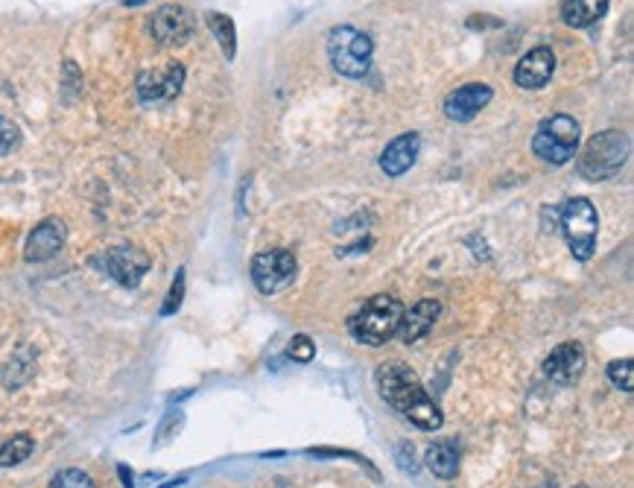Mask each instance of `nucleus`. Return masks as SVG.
Returning a JSON list of instances; mask_svg holds the SVG:
<instances>
[{
    "mask_svg": "<svg viewBox=\"0 0 634 488\" xmlns=\"http://www.w3.org/2000/svg\"><path fill=\"white\" fill-rule=\"evenodd\" d=\"M377 392L392 410L410 418L421 430H439L445 424L436 401L424 392L418 375L404 363H386L377 369Z\"/></svg>",
    "mask_w": 634,
    "mask_h": 488,
    "instance_id": "1",
    "label": "nucleus"
},
{
    "mask_svg": "<svg viewBox=\"0 0 634 488\" xmlns=\"http://www.w3.org/2000/svg\"><path fill=\"white\" fill-rule=\"evenodd\" d=\"M629 152H632V141H629L626 132L605 129V132L594 135L582 147L579 161H576V170L588 182H605V179H611L629 161Z\"/></svg>",
    "mask_w": 634,
    "mask_h": 488,
    "instance_id": "2",
    "label": "nucleus"
},
{
    "mask_svg": "<svg viewBox=\"0 0 634 488\" xmlns=\"http://www.w3.org/2000/svg\"><path fill=\"white\" fill-rule=\"evenodd\" d=\"M401 316L404 304L395 296H374L348 319V334L363 345H383L398 334Z\"/></svg>",
    "mask_w": 634,
    "mask_h": 488,
    "instance_id": "3",
    "label": "nucleus"
},
{
    "mask_svg": "<svg viewBox=\"0 0 634 488\" xmlns=\"http://www.w3.org/2000/svg\"><path fill=\"white\" fill-rule=\"evenodd\" d=\"M372 38L357 27H336L328 36V56L336 74L363 79L372 68Z\"/></svg>",
    "mask_w": 634,
    "mask_h": 488,
    "instance_id": "4",
    "label": "nucleus"
},
{
    "mask_svg": "<svg viewBox=\"0 0 634 488\" xmlns=\"http://www.w3.org/2000/svg\"><path fill=\"white\" fill-rule=\"evenodd\" d=\"M579 141H582L579 123L570 114H556V117L541 120V126L532 138V150L541 161L567 164L579 152Z\"/></svg>",
    "mask_w": 634,
    "mask_h": 488,
    "instance_id": "5",
    "label": "nucleus"
},
{
    "mask_svg": "<svg viewBox=\"0 0 634 488\" xmlns=\"http://www.w3.org/2000/svg\"><path fill=\"white\" fill-rule=\"evenodd\" d=\"M559 226L570 243V252L576 261H591L597 252V231L599 217L597 208L591 205V199H570L561 208Z\"/></svg>",
    "mask_w": 634,
    "mask_h": 488,
    "instance_id": "6",
    "label": "nucleus"
},
{
    "mask_svg": "<svg viewBox=\"0 0 634 488\" xmlns=\"http://www.w3.org/2000/svg\"><path fill=\"white\" fill-rule=\"evenodd\" d=\"M296 255L287 249H275V252H261L252 261V281L261 290L263 296H275L281 290H287L296 281Z\"/></svg>",
    "mask_w": 634,
    "mask_h": 488,
    "instance_id": "7",
    "label": "nucleus"
},
{
    "mask_svg": "<svg viewBox=\"0 0 634 488\" xmlns=\"http://www.w3.org/2000/svg\"><path fill=\"white\" fill-rule=\"evenodd\" d=\"M103 266H106V272L112 275L120 287L135 290L144 281L147 269H150V258H147L144 249H138L132 243H120V246H112L103 255Z\"/></svg>",
    "mask_w": 634,
    "mask_h": 488,
    "instance_id": "8",
    "label": "nucleus"
},
{
    "mask_svg": "<svg viewBox=\"0 0 634 488\" xmlns=\"http://www.w3.org/2000/svg\"><path fill=\"white\" fill-rule=\"evenodd\" d=\"M193 30H196V21H193V15L187 12L185 6H173L170 3V6H161V9L152 12L150 33L164 47H182V44L190 41Z\"/></svg>",
    "mask_w": 634,
    "mask_h": 488,
    "instance_id": "9",
    "label": "nucleus"
},
{
    "mask_svg": "<svg viewBox=\"0 0 634 488\" xmlns=\"http://www.w3.org/2000/svg\"><path fill=\"white\" fill-rule=\"evenodd\" d=\"M138 97L144 103H167L176 100L185 85V68L179 62H170L161 71H141L138 74Z\"/></svg>",
    "mask_w": 634,
    "mask_h": 488,
    "instance_id": "10",
    "label": "nucleus"
},
{
    "mask_svg": "<svg viewBox=\"0 0 634 488\" xmlns=\"http://www.w3.org/2000/svg\"><path fill=\"white\" fill-rule=\"evenodd\" d=\"M65 237H68V228L62 220L50 217L44 223H38L30 237H27V246H24V261L27 263H44L50 258H56L65 246Z\"/></svg>",
    "mask_w": 634,
    "mask_h": 488,
    "instance_id": "11",
    "label": "nucleus"
},
{
    "mask_svg": "<svg viewBox=\"0 0 634 488\" xmlns=\"http://www.w3.org/2000/svg\"><path fill=\"white\" fill-rule=\"evenodd\" d=\"M491 97H494V91L488 85H483V82H468V85L450 91L448 100H445V114H448L450 120H456V123H468V120H474L491 103Z\"/></svg>",
    "mask_w": 634,
    "mask_h": 488,
    "instance_id": "12",
    "label": "nucleus"
},
{
    "mask_svg": "<svg viewBox=\"0 0 634 488\" xmlns=\"http://www.w3.org/2000/svg\"><path fill=\"white\" fill-rule=\"evenodd\" d=\"M544 372L559 386H573L585 372V348L579 342H564L553 348V354L544 360Z\"/></svg>",
    "mask_w": 634,
    "mask_h": 488,
    "instance_id": "13",
    "label": "nucleus"
},
{
    "mask_svg": "<svg viewBox=\"0 0 634 488\" xmlns=\"http://www.w3.org/2000/svg\"><path fill=\"white\" fill-rule=\"evenodd\" d=\"M556 71V53L550 47H535L523 56L515 68V82L526 91H538L550 82V76Z\"/></svg>",
    "mask_w": 634,
    "mask_h": 488,
    "instance_id": "14",
    "label": "nucleus"
},
{
    "mask_svg": "<svg viewBox=\"0 0 634 488\" xmlns=\"http://www.w3.org/2000/svg\"><path fill=\"white\" fill-rule=\"evenodd\" d=\"M418 152H421V138L415 132L398 135L392 144H386V150L380 155V170L386 176L398 179V176H404L412 164L418 161Z\"/></svg>",
    "mask_w": 634,
    "mask_h": 488,
    "instance_id": "15",
    "label": "nucleus"
},
{
    "mask_svg": "<svg viewBox=\"0 0 634 488\" xmlns=\"http://www.w3.org/2000/svg\"><path fill=\"white\" fill-rule=\"evenodd\" d=\"M439 313H442V304H439V301H433V299L418 301L415 307L404 310V316H401V325H398V334H395V337L404 339L407 345L418 342V339L424 337V334L436 325Z\"/></svg>",
    "mask_w": 634,
    "mask_h": 488,
    "instance_id": "16",
    "label": "nucleus"
},
{
    "mask_svg": "<svg viewBox=\"0 0 634 488\" xmlns=\"http://www.w3.org/2000/svg\"><path fill=\"white\" fill-rule=\"evenodd\" d=\"M605 12H608V0H564V6H561V21H564L567 27L585 30V27L597 24Z\"/></svg>",
    "mask_w": 634,
    "mask_h": 488,
    "instance_id": "17",
    "label": "nucleus"
},
{
    "mask_svg": "<svg viewBox=\"0 0 634 488\" xmlns=\"http://www.w3.org/2000/svg\"><path fill=\"white\" fill-rule=\"evenodd\" d=\"M427 468L439 477V480H453L456 471H459V451L450 445V442H436L427 448V456H424Z\"/></svg>",
    "mask_w": 634,
    "mask_h": 488,
    "instance_id": "18",
    "label": "nucleus"
},
{
    "mask_svg": "<svg viewBox=\"0 0 634 488\" xmlns=\"http://www.w3.org/2000/svg\"><path fill=\"white\" fill-rule=\"evenodd\" d=\"M208 27H211V33L217 38V44L223 47V56L225 59H234V53H237V30H234V21L223 15V12H208Z\"/></svg>",
    "mask_w": 634,
    "mask_h": 488,
    "instance_id": "19",
    "label": "nucleus"
},
{
    "mask_svg": "<svg viewBox=\"0 0 634 488\" xmlns=\"http://www.w3.org/2000/svg\"><path fill=\"white\" fill-rule=\"evenodd\" d=\"M36 451V442L30 433H18L12 436L6 445H0V468H12V465H21L27 462L30 456Z\"/></svg>",
    "mask_w": 634,
    "mask_h": 488,
    "instance_id": "20",
    "label": "nucleus"
},
{
    "mask_svg": "<svg viewBox=\"0 0 634 488\" xmlns=\"http://www.w3.org/2000/svg\"><path fill=\"white\" fill-rule=\"evenodd\" d=\"M608 380L623 389V392H632L634 389V366L632 360H614L608 363Z\"/></svg>",
    "mask_w": 634,
    "mask_h": 488,
    "instance_id": "21",
    "label": "nucleus"
},
{
    "mask_svg": "<svg viewBox=\"0 0 634 488\" xmlns=\"http://www.w3.org/2000/svg\"><path fill=\"white\" fill-rule=\"evenodd\" d=\"M47 488H97V486H94V480H91L85 471H79V468H65V471H59V474L50 480V486Z\"/></svg>",
    "mask_w": 634,
    "mask_h": 488,
    "instance_id": "22",
    "label": "nucleus"
},
{
    "mask_svg": "<svg viewBox=\"0 0 634 488\" xmlns=\"http://www.w3.org/2000/svg\"><path fill=\"white\" fill-rule=\"evenodd\" d=\"M182 299H185V269L176 272L173 287H170V293H167V301L161 304V316H173V313L182 307Z\"/></svg>",
    "mask_w": 634,
    "mask_h": 488,
    "instance_id": "23",
    "label": "nucleus"
},
{
    "mask_svg": "<svg viewBox=\"0 0 634 488\" xmlns=\"http://www.w3.org/2000/svg\"><path fill=\"white\" fill-rule=\"evenodd\" d=\"M18 144H21V132H18V126H15L12 120L0 117V155H9V152L15 150Z\"/></svg>",
    "mask_w": 634,
    "mask_h": 488,
    "instance_id": "24",
    "label": "nucleus"
},
{
    "mask_svg": "<svg viewBox=\"0 0 634 488\" xmlns=\"http://www.w3.org/2000/svg\"><path fill=\"white\" fill-rule=\"evenodd\" d=\"M290 357H293L296 363H310V360L316 357V345H313V339L304 337V334L293 337V342H290Z\"/></svg>",
    "mask_w": 634,
    "mask_h": 488,
    "instance_id": "25",
    "label": "nucleus"
},
{
    "mask_svg": "<svg viewBox=\"0 0 634 488\" xmlns=\"http://www.w3.org/2000/svg\"><path fill=\"white\" fill-rule=\"evenodd\" d=\"M182 427V413L176 410V413H167V418L161 421V427H158V436H155V448H164L176 433L173 430H179Z\"/></svg>",
    "mask_w": 634,
    "mask_h": 488,
    "instance_id": "26",
    "label": "nucleus"
},
{
    "mask_svg": "<svg viewBox=\"0 0 634 488\" xmlns=\"http://www.w3.org/2000/svg\"><path fill=\"white\" fill-rule=\"evenodd\" d=\"M398 456H395V462H398V468L401 471H410V474H415L418 471V459H415V448H412L410 442H401L398 445Z\"/></svg>",
    "mask_w": 634,
    "mask_h": 488,
    "instance_id": "27",
    "label": "nucleus"
},
{
    "mask_svg": "<svg viewBox=\"0 0 634 488\" xmlns=\"http://www.w3.org/2000/svg\"><path fill=\"white\" fill-rule=\"evenodd\" d=\"M117 474L123 477V488H135V483H132V471H129L126 465H120V468H117Z\"/></svg>",
    "mask_w": 634,
    "mask_h": 488,
    "instance_id": "28",
    "label": "nucleus"
},
{
    "mask_svg": "<svg viewBox=\"0 0 634 488\" xmlns=\"http://www.w3.org/2000/svg\"><path fill=\"white\" fill-rule=\"evenodd\" d=\"M182 483H185V477H179L176 483H167V486H161V488H176V486H182Z\"/></svg>",
    "mask_w": 634,
    "mask_h": 488,
    "instance_id": "29",
    "label": "nucleus"
},
{
    "mask_svg": "<svg viewBox=\"0 0 634 488\" xmlns=\"http://www.w3.org/2000/svg\"><path fill=\"white\" fill-rule=\"evenodd\" d=\"M541 488H553V486H541Z\"/></svg>",
    "mask_w": 634,
    "mask_h": 488,
    "instance_id": "30",
    "label": "nucleus"
}]
</instances>
